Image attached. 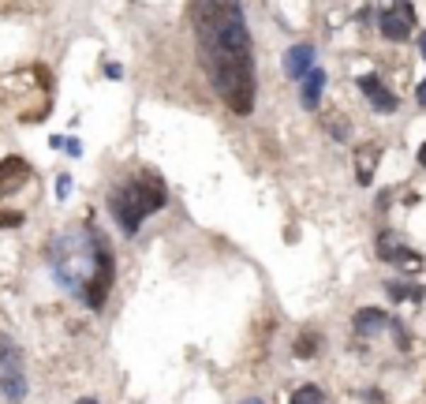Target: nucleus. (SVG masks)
Masks as SVG:
<instances>
[{
  "label": "nucleus",
  "instance_id": "2eb2a0df",
  "mask_svg": "<svg viewBox=\"0 0 426 404\" xmlns=\"http://www.w3.org/2000/svg\"><path fill=\"white\" fill-rule=\"evenodd\" d=\"M370 165H374V150L359 158V184H370Z\"/></svg>",
  "mask_w": 426,
  "mask_h": 404
},
{
  "label": "nucleus",
  "instance_id": "412c9836",
  "mask_svg": "<svg viewBox=\"0 0 426 404\" xmlns=\"http://www.w3.org/2000/svg\"><path fill=\"white\" fill-rule=\"evenodd\" d=\"M79 404H98V400H90V397H86V400H79Z\"/></svg>",
  "mask_w": 426,
  "mask_h": 404
},
{
  "label": "nucleus",
  "instance_id": "423d86ee",
  "mask_svg": "<svg viewBox=\"0 0 426 404\" xmlns=\"http://www.w3.org/2000/svg\"><path fill=\"white\" fill-rule=\"evenodd\" d=\"M378 255L389 258V262H396L401 270H419V255L408 251V247H401L393 236H381V240H378Z\"/></svg>",
  "mask_w": 426,
  "mask_h": 404
},
{
  "label": "nucleus",
  "instance_id": "9d476101",
  "mask_svg": "<svg viewBox=\"0 0 426 404\" xmlns=\"http://www.w3.org/2000/svg\"><path fill=\"white\" fill-rule=\"evenodd\" d=\"M322 90H326V71H307L303 75V105L314 109L318 105V98H322Z\"/></svg>",
  "mask_w": 426,
  "mask_h": 404
},
{
  "label": "nucleus",
  "instance_id": "9b49d317",
  "mask_svg": "<svg viewBox=\"0 0 426 404\" xmlns=\"http://www.w3.org/2000/svg\"><path fill=\"white\" fill-rule=\"evenodd\" d=\"M0 393L8 404H19L26 397V378L23 374H0Z\"/></svg>",
  "mask_w": 426,
  "mask_h": 404
},
{
  "label": "nucleus",
  "instance_id": "dca6fc26",
  "mask_svg": "<svg viewBox=\"0 0 426 404\" xmlns=\"http://www.w3.org/2000/svg\"><path fill=\"white\" fill-rule=\"evenodd\" d=\"M64 150H68V154H71V158H79V154H83V146H79V142H75V139H64Z\"/></svg>",
  "mask_w": 426,
  "mask_h": 404
},
{
  "label": "nucleus",
  "instance_id": "0eeeda50",
  "mask_svg": "<svg viewBox=\"0 0 426 404\" xmlns=\"http://www.w3.org/2000/svg\"><path fill=\"white\" fill-rule=\"evenodd\" d=\"M311 64H314V49L311 45H292L284 53V71L292 75V79H303L307 71H314Z\"/></svg>",
  "mask_w": 426,
  "mask_h": 404
},
{
  "label": "nucleus",
  "instance_id": "4be33fe9",
  "mask_svg": "<svg viewBox=\"0 0 426 404\" xmlns=\"http://www.w3.org/2000/svg\"><path fill=\"white\" fill-rule=\"evenodd\" d=\"M422 57H426V34H422Z\"/></svg>",
  "mask_w": 426,
  "mask_h": 404
},
{
  "label": "nucleus",
  "instance_id": "ddd939ff",
  "mask_svg": "<svg viewBox=\"0 0 426 404\" xmlns=\"http://www.w3.org/2000/svg\"><path fill=\"white\" fill-rule=\"evenodd\" d=\"M393 299H422V289H411V284H389Z\"/></svg>",
  "mask_w": 426,
  "mask_h": 404
},
{
  "label": "nucleus",
  "instance_id": "6e6552de",
  "mask_svg": "<svg viewBox=\"0 0 426 404\" xmlns=\"http://www.w3.org/2000/svg\"><path fill=\"white\" fill-rule=\"evenodd\" d=\"M0 374H23V352L8 333H0Z\"/></svg>",
  "mask_w": 426,
  "mask_h": 404
},
{
  "label": "nucleus",
  "instance_id": "f8f14e48",
  "mask_svg": "<svg viewBox=\"0 0 426 404\" xmlns=\"http://www.w3.org/2000/svg\"><path fill=\"white\" fill-rule=\"evenodd\" d=\"M288 404H322V389H318V386H303V389L292 393Z\"/></svg>",
  "mask_w": 426,
  "mask_h": 404
},
{
  "label": "nucleus",
  "instance_id": "6ab92c4d",
  "mask_svg": "<svg viewBox=\"0 0 426 404\" xmlns=\"http://www.w3.org/2000/svg\"><path fill=\"white\" fill-rule=\"evenodd\" d=\"M419 101H422V105H426V83L419 86Z\"/></svg>",
  "mask_w": 426,
  "mask_h": 404
},
{
  "label": "nucleus",
  "instance_id": "a211bd4d",
  "mask_svg": "<svg viewBox=\"0 0 426 404\" xmlns=\"http://www.w3.org/2000/svg\"><path fill=\"white\" fill-rule=\"evenodd\" d=\"M105 75H109V79H120V64H105Z\"/></svg>",
  "mask_w": 426,
  "mask_h": 404
},
{
  "label": "nucleus",
  "instance_id": "5701e85b",
  "mask_svg": "<svg viewBox=\"0 0 426 404\" xmlns=\"http://www.w3.org/2000/svg\"><path fill=\"white\" fill-rule=\"evenodd\" d=\"M243 404H262V400H243Z\"/></svg>",
  "mask_w": 426,
  "mask_h": 404
},
{
  "label": "nucleus",
  "instance_id": "20e7f679",
  "mask_svg": "<svg viewBox=\"0 0 426 404\" xmlns=\"http://www.w3.org/2000/svg\"><path fill=\"white\" fill-rule=\"evenodd\" d=\"M378 27H381V34L389 37V42H404V37L415 30V8L404 4V0H396V8L381 11Z\"/></svg>",
  "mask_w": 426,
  "mask_h": 404
},
{
  "label": "nucleus",
  "instance_id": "f03ea898",
  "mask_svg": "<svg viewBox=\"0 0 426 404\" xmlns=\"http://www.w3.org/2000/svg\"><path fill=\"white\" fill-rule=\"evenodd\" d=\"M49 266H52V277L71 296L83 299L86 307H94V311L105 307V296L113 289V255L90 225L60 232L52 240Z\"/></svg>",
  "mask_w": 426,
  "mask_h": 404
},
{
  "label": "nucleus",
  "instance_id": "7ed1b4c3",
  "mask_svg": "<svg viewBox=\"0 0 426 404\" xmlns=\"http://www.w3.org/2000/svg\"><path fill=\"white\" fill-rule=\"evenodd\" d=\"M161 206H165V184L154 173H142V176L131 180V184H124L120 191L109 195V210H113V217L120 221L124 232H135L142 221L150 214H157Z\"/></svg>",
  "mask_w": 426,
  "mask_h": 404
},
{
  "label": "nucleus",
  "instance_id": "1a4fd4ad",
  "mask_svg": "<svg viewBox=\"0 0 426 404\" xmlns=\"http://www.w3.org/2000/svg\"><path fill=\"white\" fill-rule=\"evenodd\" d=\"M385 325H389V315L378 311V307H363L355 315V330L359 333H378V330H385Z\"/></svg>",
  "mask_w": 426,
  "mask_h": 404
},
{
  "label": "nucleus",
  "instance_id": "f257e3e1",
  "mask_svg": "<svg viewBox=\"0 0 426 404\" xmlns=\"http://www.w3.org/2000/svg\"><path fill=\"white\" fill-rule=\"evenodd\" d=\"M198 57L213 90L236 116L255 112V53L239 0H195Z\"/></svg>",
  "mask_w": 426,
  "mask_h": 404
},
{
  "label": "nucleus",
  "instance_id": "aec40b11",
  "mask_svg": "<svg viewBox=\"0 0 426 404\" xmlns=\"http://www.w3.org/2000/svg\"><path fill=\"white\" fill-rule=\"evenodd\" d=\"M419 161H422V165H426V146H422V150H419Z\"/></svg>",
  "mask_w": 426,
  "mask_h": 404
},
{
  "label": "nucleus",
  "instance_id": "39448f33",
  "mask_svg": "<svg viewBox=\"0 0 426 404\" xmlns=\"http://www.w3.org/2000/svg\"><path fill=\"white\" fill-rule=\"evenodd\" d=\"M359 90L370 98V105H374L378 112H393V109H396V94L381 86L378 75H363V79H359Z\"/></svg>",
  "mask_w": 426,
  "mask_h": 404
},
{
  "label": "nucleus",
  "instance_id": "f3484780",
  "mask_svg": "<svg viewBox=\"0 0 426 404\" xmlns=\"http://www.w3.org/2000/svg\"><path fill=\"white\" fill-rule=\"evenodd\" d=\"M19 221H23L19 214H0V225H19Z\"/></svg>",
  "mask_w": 426,
  "mask_h": 404
},
{
  "label": "nucleus",
  "instance_id": "4468645a",
  "mask_svg": "<svg viewBox=\"0 0 426 404\" xmlns=\"http://www.w3.org/2000/svg\"><path fill=\"white\" fill-rule=\"evenodd\" d=\"M314 348H318V337H314V333H303V337H299V345H296V352H299L303 359H311V356H314Z\"/></svg>",
  "mask_w": 426,
  "mask_h": 404
}]
</instances>
